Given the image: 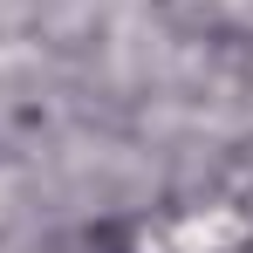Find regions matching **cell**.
Returning a JSON list of instances; mask_svg holds the SVG:
<instances>
[{
	"label": "cell",
	"instance_id": "cell-1",
	"mask_svg": "<svg viewBox=\"0 0 253 253\" xmlns=\"http://www.w3.org/2000/svg\"><path fill=\"white\" fill-rule=\"evenodd\" d=\"M62 253H130V247L117 240V233H110V226H83V233H76V240H69Z\"/></svg>",
	"mask_w": 253,
	"mask_h": 253
}]
</instances>
